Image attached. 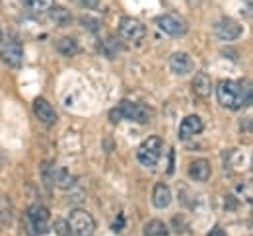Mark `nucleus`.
<instances>
[{"label": "nucleus", "instance_id": "f257e3e1", "mask_svg": "<svg viewBox=\"0 0 253 236\" xmlns=\"http://www.w3.org/2000/svg\"><path fill=\"white\" fill-rule=\"evenodd\" d=\"M216 98L224 109L240 111L252 103V84L250 80H220L216 86Z\"/></svg>", "mask_w": 253, "mask_h": 236}, {"label": "nucleus", "instance_id": "4be33fe9", "mask_svg": "<svg viewBox=\"0 0 253 236\" xmlns=\"http://www.w3.org/2000/svg\"><path fill=\"white\" fill-rule=\"evenodd\" d=\"M55 182H57L63 189H66V188L72 184V178L68 176V172H66V170H59V172H55Z\"/></svg>", "mask_w": 253, "mask_h": 236}, {"label": "nucleus", "instance_id": "20e7f679", "mask_svg": "<svg viewBox=\"0 0 253 236\" xmlns=\"http://www.w3.org/2000/svg\"><path fill=\"white\" fill-rule=\"evenodd\" d=\"M111 119L113 121H117V119H128V121H136V123H146L150 119V113H148V109L142 103L123 100L119 101V105L111 111Z\"/></svg>", "mask_w": 253, "mask_h": 236}, {"label": "nucleus", "instance_id": "a211bd4d", "mask_svg": "<svg viewBox=\"0 0 253 236\" xmlns=\"http://www.w3.org/2000/svg\"><path fill=\"white\" fill-rule=\"evenodd\" d=\"M12 217H14L12 201L6 195H0V229L10 227L12 225Z\"/></svg>", "mask_w": 253, "mask_h": 236}, {"label": "nucleus", "instance_id": "423d86ee", "mask_svg": "<svg viewBox=\"0 0 253 236\" xmlns=\"http://www.w3.org/2000/svg\"><path fill=\"white\" fill-rule=\"evenodd\" d=\"M117 32L119 35L128 41V43H138L144 35H146V26L136 20V18H130V16H123L119 20V26H117Z\"/></svg>", "mask_w": 253, "mask_h": 236}, {"label": "nucleus", "instance_id": "1a4fd4ad", "mask_svg": "<svg viewBox=\"0 0 253 236\" xmlns=\"http://www.w3.org/2000/svg\"><path fill=\"white\" fill-rule=\"evenodd\" d=\"M0 59L8 65V67H22V61H24V47L20 41L16 39H8L2 47H0Z\"/></svg>", "mask_w": 253, "mask_h": 236}, {"label": "nucleus", "instance_id": "b1692460", "mask_svg": "<svg viewBox=\"0 0 253 236\" xmlns=\"http://www.w3.org/2000/svg\"><path fill=\"white\" fill-rule=\"evenodd\" d=\"M207 236H226V235H224V229H220V227H214V229H212V231H211Z\"/></svg>", "mask_w": 253, "mask_h": 236}, {"label": "nucleus", "instance_id": "393cba45", "mask_svg": "<svg viewBox=\"0 0 253 236\" xmlns=\"http://www.w3.org/2000/svg\"><path fill=\"white\" fill-rule=\"evenodd\" d=\"M0 43H2V30H0Z\"/></svg>", "mask_w": 253, "mask_h": 236}, {"label": "nucleus", "instance_id": "6ab92c4d", "mask_svg": "<svg viewBox=\"0 0 253 236\" xmlns=\"http://www.w3.org/2000/svg\"><path fill=\"white\" fill-rule=\"evenodd\" d=\"M22 6L33 14H43L55 6V0H22Z\"/></svg>", "mask_w": 253, "mask_h": 236}, {"label": "nucleus", "instance_id": "7ed1b4c3", "mask_svg": "<svg viewBox=\"0 0 253 236\" xmlns=\"http://www.w3.org/2000/svg\"><path fill=\"white\" fill-rule=\"evenodd\" d=\"M162 148H164V142L158 135H150L146 137L138 150H136V160L144 166V168H154L160 162V156H162Z\"/></svg>", "mask_w": 253, "mask_h": 236}, {"label": "nucleus", "instance_id": "f03ea898", "mask_svg": "<svg viewBox=\"0 0 253 236\" xmlns=\"http://www.w3.org/2000/svg\"><path fill=\"white\" fill-rule=\"evenodd\" d=\"M24 223L28 227V233L32 236H43L49 233L51 229V215H49V209L41 203H33L28 207L26 211V217H24Z\"/></svg>", "mask_w": 253, "mask_h": 236}, {"label": "nucleus", "instance_id": "aec40b11", "mask_svg": "<svg viewBox=\"0 0 253 236\" xmlns=\"http://www.w3.org/2000/svg\"><path fill=\"white\" fill-rule=\"evenodd\" d=\"M49 14H51V20L57 24V26H66V24H70L72 22V14L63 8V6H53L51 10H49Z\"/></svg>", "mask_w": 253, "mask_h": 236}, {"label": "nucleus", "instance_id": "f3484780", "mask_svg": "<svg viewBox=\"0 0 253 236\" xmlns=\"http://www.w3.org/2000/svg\"><path fill=\"white\" fill-rule=\"evenodd\" d=\"M57 51H59L61 55H64V57H74V55L80 53V45H78V41L72 39V37H61V39L57 41Z\"/></svg>", "mask_w": 253, "mask_h": 236}, {"label": "nucleus", "instance_id": "9b49d317", "mask_svg": "<svg viewBox=\"0 0 253 236\" xmlns=\"http://www.w3.org/2000/svg\"><path fill=\"white\" fill-rule=\"evenodd\" d=\"M168 63H169L171 72H173V74H179V76L189 74V72H193V68H195L193 57H191L189 53H185V51H177V53H173V55L169 57Z\"/></svg>", "mask_w": 253, "mask_h": 236}, {"label": "nucleus", "instance_id": "412c9836", "mask_svg": "<svg viewBox=\"0 0 253 236\" xmlns=\"http://www.w3.org/2000/svg\"><path fill=\"white\" fill-rule=\"evenodd\" d=\"M53 231H55L57 236H74L72 229H70V223L66 219H63V217H57L53 221Z\"/></svg>", "mask_w": 253, "mask_h": 236}, {"label": "nucleus", "instance_id": "dca6fc26", "mask_svg": "<svg viewBox=\"0 0 253 236\" xmlns=\"http://www.w3.org/2000/svg\"><path fill=\"white\" fill-rule=\"evenodd\" d=\"M142 236H169V229L164 221L160 219H152L144 225L142 229Z\"/></svg>", "mask_w": 253, "mask_h": 236}, {"label": "nucleus", "instance_id": "39448f33", "mask_svg": "<svg viewBox=\"0 0 253 236\" xmlns=\"http://www.w3.org/2000/svg\"><path fill=\"white\" fill-rule=\"evenodd\" d=\"M70 229L74 236H94L95 235V221L94 217L84 209H72L70 211Z\"/></svg>", "mask_w": 253, "mask_h": 236}, {"label": "nucleus", "instance_id": "2eb2a0df", "mask_svg": "<svg viewBox=\"0 0 253 236\" xmlns=\"http://www.w3.org/2000/svg\"><path fill=\"white\" fill-rule=\"evenodd\" d=\"M193 90L199 98H209L212 94V80L207 72H197V76L193 78Z\"/></svg>", "mask_w": 253, "mask_h": 236}, {"label": "nucleus", "instance_id": "6e6552de", "mask_svg": "<svg viewBox=\"0 0 253 236\" xmlns=\"http://www.w3.org/2000/svg\"><path fill=\"white\" fill-rule=\"evenodd\" d=\"M212 32L214 35L222 39V41H234V39H238V37H242L244 34V28H242V24H238L234 18H220L214 26H212Z\"/></svg>", "mask_w": 253, "mask_h": 236}, {"label": "nucleus", "instance_id": "0eeeda50", "mask_svg": "<svg viewBox=\"0 0 253 236\" xmlns=\"http://www.w3.org/2000/svg\"><path fill=\"white\" fill-rule=\"evenodd\" d=\"M156 26L169 37H183L189 32V26L183 18L175 16V14H162L156 18Z\"/></svg>", "mask_w": 253, "mask_h": 236}, {"label": "nucleus", "instance_id": "9d476101", "mask_svg": "<svg viewBox=\"0 0 253 236\" xmlns=\"http://www.w3.org/2000/svg\"><path fill=\"white\" fill-rule=\"evenodd\" d=\"M33 113L47 127H53L57 123V111L53 109V105L45 100V98H35L33 100Z\"/></svg>", "mask_w": 253, "mask_h": 236}, {"label": "nucleus", "instance_id": "4468645a", "mask_svg": "<svg viewBox=\"0 0 253 236\" xmlns=\"http://www.w3.org/2000/svg\"><path fill=\"white\" fill-rule=\"evenodd\" d=\"M152 203L156 209H168L169 203H171V189L168 184L158 182L154 186V191H152Z\"/></svg>", "mask_w": 253, "mask_h": 236}, {"label": "nucleus", "instance_id": "ddd939ff", "mask_svg": "<svg viewBox=\"0 0 253 236\" xmlns=\"http://www.w3.org/2000/svg\"><path fill=\"white\" fill-rule=\"evenodd\" d=\"M211 164H209V160H205V158H197V160H193L189 164V168H187V174H189L191 180H195V182H207L209 178H211Z\"/></svg>", "mask_w": 253, "mask_h": 236}, {"label": "nucleus", "instance_id": "f8f14e48", "mask_svg": "<svg viewBox=\"0 0 253 236\" xmlns=\"http://www.w3.org/2000/svg\"><path fill=\"white\" fill-rule=\"evenodd\" d=\"M203 133V119L199 115H187L179 125V139L189 141L191 137H197Z\"/></svg>", "mask_w": 253, "mask_h": 236}, {"label": "nucleus", "instance_id": "5701e85b", "mask_svg": "<svg viewBox=\"0 0 253 236\" xmlns=\"http://www.w3.org/2000/svg\"><path fill=\"white\" fill-rule=\"evenodd\" d=\"M74 4H78L80 8H88V10H95L99 8V0H72Z\"/></svg>", "mask_w": 253, "mask_h": 236}]
</instances>
